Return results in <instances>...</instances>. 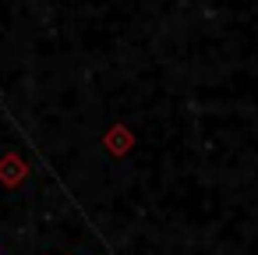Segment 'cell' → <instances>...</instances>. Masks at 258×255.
Listing matches in <instances>:
<instances>
[{"label": "cell", "instance_id": "1", "mask_svg": "<svg viewBox=\"0 0 258 255\" xmlns=\"http://www.w3.org/2000/svg\"><path fill=\"white\" fill-rule=\"evenodd\" d=\"M25 174H29V167H25L18 156H4V160H0V184L18 188V184L25 181Z\"/></svg>", "mask_w": 258, "mask_h": 255}, {"label": "cell", "instance_id": "2", "mask_svg": "<svg viewBox=\"0 0 258 255\" xmlns=\"http://www.w3.org/2000/svg\"><path fill=\"white\" fill-rule=\"evenodd\" d=\"M0 255H4V251H0Z\"/></svg>", "mask_w": 258, "mask_h": 255}]
</instances>
